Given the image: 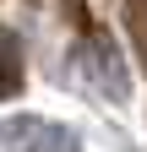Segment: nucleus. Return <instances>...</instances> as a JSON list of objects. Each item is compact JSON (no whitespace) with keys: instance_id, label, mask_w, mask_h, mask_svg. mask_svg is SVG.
Here are the masks:
<instances>
[{"instance_id":"f257e3e1","label":"nucleus","mask_w":147,"mask_h":152,"mask_svg":"<svg viewBox=\"0 0 147 152\" xmlns=\"http://www.w3.org/2000/svg\"><path fill=\"white\" fill-rule=\"evenodd\" d=\"M6 147L11 152H82L76 130H65L54 120H33V114H22V120L6 125Z\"/></svg>"},{"instance_id":"f03ea898","label":"nucleus","mask_w":147,"mask_h":152,"mask_svg":"<svg viewBox=\"0 0 147 152\" xmlns=\"http://www.w3.org/2000/svg\"><path fill=\"white\" fill-rule=\"evenodd\" d=\"M22 38L11 27H0V98H16L22 92Z\"/></svg>"}]
</instances>
